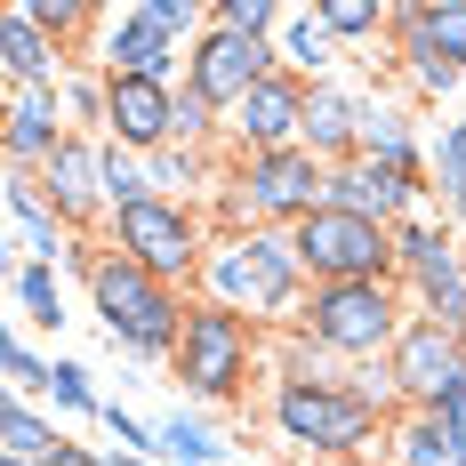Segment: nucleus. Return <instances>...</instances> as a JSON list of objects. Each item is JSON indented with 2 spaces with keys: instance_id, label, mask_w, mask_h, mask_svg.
<instances>
[{
  "instance_id": "41",
  "label": "nucleus",
  "mask_w": 466,
  "mask_h": 466,
  "mask_svg": "<svg viewBox=\"0 0 466 466\" xmlns=\"http://www.w3.org/2000/svg\"><path fill=\"white\" fill-rule=\"evenodd\" d=\"M0 466H25V459H0Z\"/></svg>"
},
{
  "instance_id": "34",
  "label": "nucleus",
  "mask_w": 466,
  "mask_h": 466,
  "mask_svg": "<svg viewBox=\"0 0 466 466\" xmlns=\"http://www.w3.org/2000/svg\"><path fill=\"white\" fill-rule=\"evenodd\" d=\"M16 8H25L33 25H41L48 41H73V33H89V25H105V16H96V8H81V0H16Z\"/></svg>"
},
{
  "instance_id": "9",
  "label": "nucleus",
  "mask_w": 466,
  "mask_h": 466,
  "mask_svg": "<svg viewBox=\"0 0 466 466\" xmlns=\"http://www.w3.org/2000/svg\"><path fill=\"white\" fill-rule=\"evenodd\" d=\"M274 73H281L274 41H249V33H226V25H209V33L186 48V89L209 96L218 113H233L241 96L258 89V81H274Z\"/></svg>"
},
{
  "instance_id": "7",
  "label": "nucleus",
  "mask_w": 466,
  "mask_h": 466,
  "mask_svg": "<svg viewBox=\"0 0 466 466\" xmlns=\"http://www.w3.org/2000/svg\"><path fill=\"white\" fill-rule=\"evenodd\" d=\"M209 241L218 233L201 226V209L193 201H137V209H121L113 218V241L105 249H121V258H137L153 281H169V289H186V281H201V266H209Z\"/></svg>"
},
{
  "instance_id": "37",
  "label": "nucleus",
  "mask_w": 466,
  "mask_h": 466,
  "mask_svg": "<svg viewBox=\"0 0 466 466\" xmlns=\"http://www.w3.org/2000/svg\"><path fill=\"white\" fill-rule=\"evenodd\" d=\"M105 434H113V442H121V451H129V459H161V426H145L137 410H121V402H105Z\"/></svg>"
},
{
  "instance_id": "27",
  "label": "nucleus",
  "mask_w": 466,
  "mask_h": 466,
  "mask_svg": "<svg viewBox=\"0 0 466 466\" xmlns=\"http://www.w3.org/2000/svg\"><path fill=\"white\" fill-rule=\"evenodd\" d=\"M410 314L434 322V329H451V338H466V258L451 266V274H434V281L410 289Z\"/></svg>"
},
{
  "instance_id": "26",
  "label": "nucleus",
  "mask_w": 466,
  "mask_h": 466,
  "mask_svg": "<svg viewBox=\"0 0 466 466\" xmlns=\"http://www.w3.org/2000/svg\"><path fill=\"white\" fill-rule=\"evenodd\" d=\"M56 442H65V426H48L33 402H8V410H0V459L41 466V459H56Z\"/></svg>"
},
{
  "instance_id": "28",
  "label": "nucleus",
  "mask_w": 466,
  "mask_h": 466,
  "mask_svg": "<svg viewBox=\"0 0 466 466\" xmlns=\"http://www.w3.org/2000/svg\"><path fill=\"white\" fill-rule=\"evenodd\" d=\"M145 169H153V193H161V201H193V193L209 186V153H186V145L153 153Z\"/></svg>"
},
{
  "instance_id": "12",
  "label": "nucleus",
  "mask_w": 466,
  "mask_h": 466,
  "mask_svg": "<svg viewBox=\"0 0 466 466\" xmlns=\"http://www.w3.org/2000/svg\"><path fill=\"white\" fill-rule=\"evenodd\" d=\"M386 370H394V386H402V402L410 410H434L442 402V386L451 378H466V338H451V329H434L410 314V329L394 338V354H386Z\"/></svg>"
},
{
  "instance_id": "18",
  "label": "nucleus",
  "mask_w": 466,
  "mask_h": 466,
  "mask_svg": "<svg viewBox=\"0 0 466 466\" xmlns=\"http://www.w3.org/2000/svg\"><path fill=\"white\" fill-rule=\"evenodd\" d=\"M65 56H73V48L48 41L25 8H8V16H0V81H8V89H65V81H73V65H65Z\"/></svg>"
},
{
  "instance_id": "15",
  "label": "nucleus",
  "mask_w": 466,
  "mask_h": 466,
  "mask_svg": "<svg viewBox=\"0 0 466 466\" xmlns=\"http://www.w3.org/2000/svg\"><path fill=\"white\" fill-rule=\"evenodd\" d=\"M96 56H105V73H121V81H169V73L186 65V41L161 33L145 8H121V16L96 25Z\"/></svg>"
},
{
  "instance_id": "2",
  "label": "nucleus",
  "mask_w": 466,
  "mask_h": 466,
  "mask_svg": "<svg viewBox=\"0 0 466 466\" xmlns=\"http://www.w3.org/2000/svg\"><path fill=\"white\" fill-rule=\"evenodd\" d=\"M89 314L105 322V346H113V354H129V362H177V338H186L193 298L169 289V281H153L137 258H121V249H96Z\"/></svg>"
},
{
  "instance_id": "5",
  "label": "nucleus",
  "mask_w": 466,
  "mask_h": 466,
  "mask_svg": "<svg viewBox=\"0 0 466 466\" xmlns=\"http://www.w3.org/2000/svg\"><path fill=\"white\" fill-rule=\"evenodd\" d=\"M298 329L322 346L329 362H354V370H370L394 354V338L410 329V306H402V289L394 281H329L306 298V314Z\"/></svg>"
},
{
  "instance_id": "14",
  "label": "nucleus",
  "mask_w": 466,
  "mask_h": 466,
  "mask_svg": "<svg viewBox=\"0 0 466 466\" xmlns=\"http://www.w3.org/2000/svg\"><path fill=\"white\" fill-rule=\"evenodd\" d=\"M426 193H434V177L386 169V161H346V169H329V209H354V218H378V226L419 218Z\"/></svg>"
},
{
  "instance_id": "6",
  "label": "nucleus",
  "mask_w": 466,
  "mask_h": 466,
  "mask_svg": "<svg viewBox=\"0 0 466 466\" xmlns=\"http://www.w3.org/2000/svg\"><path fill=\"white\" fill-rule=\"evenodd\" d=\"M258 354H266V329L258 322H241V314H226V306H209V298H193L169 378L186 386V402H241Z\"/></svg>"
},
{
  "instance_id": "10",
  "label": "nucleus",
  "mask_w": 466,
  "mask_h": 466,
  "mask_svg": "<svg viewBox=\"0 0 466 466\" xmlns=\"http://www.w3.org/2000/svg\"><path fill=\"white\" fill-rule=\"evenodd\" d=\"M105 145H121V153H169L177 145V81H121V73H105Z\"/></svg>"
},
{
  "instance_id": "17",
  "label": "nucleus",
  "mask_w": 466,
  "mask_h": 466,
  "mask_svg": "<svg viewBox=\"0 0 466 466\" xmlns=\"http://www.w3.org/2000/svg\"><path fill=\"white\" fill-rule=\"evenodd\" d=\"M362 105L370 89H354V81H322V89L306 96V153L322 161V169H346V161H362Z\"/></svg>"
},
{
  "instance_id": "36",
  "label": "nucleus",
  "mask_w": 466,
  "mask_h": 466,
  "mask_svg": "<svg viewBox=\"0 0 466 466\" xmlns=\"http://www.w3.org/2000/svg\"><path fill=\"white\" fill-rule=\"evenodd\" d=\"M226 129V113L209 105V96H193V89H177V145L186 153H209V137Z\"/></svg>"
},
{
  "instance_id": "35",
  "label": "nucleus",
  "mask_w": 466,
  "mask_h": 466,
  "mask_svg": "<svg viewBox=\"0 0 466 466\" xmlns=\"http://www.w3.org/2000/svg\"><path fill=\"white\" fill-rule=\"evenodd\" d=\"M48 402L65 410V419H105V402H96V386L81 362H56V378H48Z\"/></svg>"
},
{
  "instance_id": "3",
  "label": "nucleus",
  "mask_w": 466,
  "mask_h": 466,
  "mask_svg": "<svg viewBox=\"0 0 466 466\" xmlns=\"http://www.w3.org/2000/svg\"><path fill=\"white\" fill-rule=\"evenodd\" d=\"M266 426H274L281 451H298L314 466H354L386 434V419L362 402L354 378H281L274 402H266Z\"/></svg>"
},
{
  "instance_id": "1",
  "label": "nucleus",
  "mask_w": 466,
  "mask_h": 466,
  "mask_svg": "<svg viewBox=\"0 0 466 466\" xmlns=\"http://www.w3.org/2000/svg\"><path fill=\"white\" fill-rule=\"evenodd\" d=\"M201 298L209 306H226L241 322H289L306 314V298H314V281L298 266V241L289 233H218L209 241V266H201Z\"/></svg>"
},
{
  "instance_id": "39",
  "label": "nucleus",
  "mask_w": 466,
  "mask_h": 466,
  "mask_svg": "<svg viewBox=\"0 0 466 466\" xmlns=\"http://www.w3.org/2000/svg\"><path fill=\"white\" fill-rule=\"evenodd\" d=\"M41 466H105V451H89V442H73V434H65V442H56V459H41Z\"/></svg>"
},
{
  "instance_id": "22",
  "label": "nucleus",
  "mask_w": 466,
  "mask_h": 466,
  "mask_svg": "<svg viewBox=\"0 0 466 466\" xmlns=\"http://www.w3.org/2000/svg\"><path fill=\"white\" fill-rule=\"evenodd\" d=\"M459 258H466L459 226H442V218H426V209L394 226V281H410V289H419V281H434V274H451Z\"/></svg>"
},
{
  "instance_id": "32",
  "label": "nucleus",
  "mask_w": 466,
  "mask_h": 466,
  "mask_svg": "<svg viewBox=\"0 0 466 466\" xmlns=\"http://www.w3.org/2000/svg\"><path fill=\"white\" fill-rule=\"evenodd\" d=\"M137 201H153V169H145L137 153L105 145V209L121 218V209H137Z\"/></svg>"
},
{
  "instance_id": "13",
  "label": "nucleus",
  "mask_w": 466,
  "mask_h": 466,
  "mask_svg": "<svg viewBox=\"0 0 466 466\" xmlns=\"http://www.w3.org/2000/svg\"><path fill=\"white\" fill-rule=\"evenodd\" d=\"M306 81L298 73H274V81H258V89L241 96L226 113V129H233V145L241 153H289V145L306 137Z\"/></svg>"
},
{
  "instance_id": "11",
  "label": "nucleus",
  "mask_w": 466,
  "mask_h": 466,
  "mask_svg": "<svg viewBox=\"0 0 466 466\" xmlns=\"http://www.w3.org/2000/svg\"><path fill=\"white\" fill-rule=\"evenodd\" d=\"M65 137H73L65 89H8V105H0V153H8L16 177H41L65 153Z\"/></svg>"
},
{
  "instance_id": "30",
  "label": "nucleus",
  "mask_w": 466,
  "mask_h": 466,
  "mask_svg": "<svg viewBox=\"0 0 466 466\" xmlns=\"http://www.w3.org/2000/svg\"><path fill=\"white\" fill-rule=\"evenodd\" d=\"M0 370H8V402H33V394H48L56 362H41V354H33V338H25V329H8V346H0Z\"/></svg>"
},
{
  "instance_id": "23",
  "label": "nucleus",
  "mask_w": 466,
  "mask_h": 466,
  "mask_svg": "<svg viewBox=\"0 0 466 466\" xmlns=\"http://www.w3.org/2000/svg\"><path fill=\"white\" fill-rule=\"evenodd\" d=\"M8 306L25 329H65V266H41V258H16L8 266Z\"/></svg>"
},
{
  "instance_id": "8",
  "label": "nucleus",
  "mask_w": 466,
  "mask_h": 466,
  "mask_svg": "<svg viewBox=\"0 0 466 466\" xmlns=\"http://www.w3.org/2000/svg\"><path fill=\"white\" fill-rule=\"evenodd\" d=\"M289 241H298V266H306L314 289H329V281H394V226H378V218L314 209Z\"/></svg>"
},
{
  "instance_id": "16",
  "label": "nucleus",
  "mask_w": 466,
  "mask_h": 466,
  "mask_svg": "<svg viewBox=\"0 0 466 466\" xmlns=\"http://www.w3.org/2000/svg\"><path fill=\"white\" fill-rule=\"evenodd\" d=\"M41 193L56 201V218L81 233L96 218H113L105 209V137H65V153L41 169Z\"/></svg>"
},
{
  "instance_id": "33",
  "label": "nucleus",
  "mask_w": 466,
  "mask_h": 466,
  "mask_svg": "<svg viewBox=\"0 0 466 466\" xmlns=\"http://www.w3.org/2000/svg\"><path fill=\"white\" fill-rule=\"evenodd\" d=\"M419 33L466 73V0H419Z\"/></svg>"
},
{
  "instance_id": "24",
  "label": "nucleus",
  "mask_w": 466,
  "mask_h": 466,
  "mask_svg": "<svg viewBox=\"0 0 466 466\" xmlns=\"http://www.w3.org/2000/svg\"><path fill=\"white\" fill-rule=\"evenodd\" d=\"M233 451H241V442H226V434H218L209 419H193L186 402L161 419V459H177V466H226Z\"/></svg>"
},
{
  "instance_id": "4",
  "label": "nucleus",
  "mask_w": 466,
  "mask_h": 466,
  "mask_svg": "<svg viewBox=\"0 0 466 466\" xmlns=\"http://www.w3.org/2000/svg\"><path fill=\"white\" fill-rule=\"evenodd\" d=\"M226 233H298L314 209H329V169L289 145V153H233L226 169Z\"/></svg>"
},
{
  "instance_id": "31",
  "label": "nucleus",
  "mask_w": 466,
  "mask_h": 466,
  "mask_svg": "<svg viewBox=\"0 0 466 466\" xmlns=\"http://www.w3.org/2000/svg\"><path fill=\"white\" fill-rule=\"evenodd\" d=\"M322 25L338 33V48H354V41H386L394 8H378V0H322Z\"/></svg>"
},
{
  "instance_id": "25",
  "label": "nucleus",
  "mask_w": 466,
  "mask_h": 466,
  "mask_svg": "<svg viewBox=\"0 0 466 466\" xmlns=\"http://www.w3.org/2000/svg\"><path fill=\"white\" fill-rule=\"evenodd\" d=\"M434 201H442V226H466V113L442 121V137H434Z\"/></svg>"
},
{
  "instance_id": "20",
  "label": "nucleus",
  "mask_w": 466,
  "mask_h": 466,
  "mask_svg": "<svg viewBox=\"0 0 466 466\" xmlns=\"http://www.w3.org/2000/svg\"><path fill=\"white\" fill-rule=\"evenodd\" d=\"M274 56H281V73H298L306 89H322L338 73V33L322 25V0H289V16L274 33Z\"/></svg>"
},
{
  "instance_id": "19",
  "label": "nucleus",
  "mask_w": 466,
  "mask_h": 466,
  "mask_svg": "<svg viewBox=\"0 0 466 466\" xmlns=\"http://www.w3.org/2000/svg\"><path fill=\"white\" fill-rule=\"evenodd\" d=\"M8 233H16V249L41 258V266H65V258L81 249V233L56 218V201L41 193V177H16V169H8Z\"/></svg>"
},
{
  "instance_id": "40",
  "label": "nucleus",
  "mask_w": 466,
  "mask_h": 466,
  "mask_svg": "<svg viewBox=\"0 0 466 466\" xmlns=\"http://www.w3.org/2000/svg\"><path fill=\"white\" fill-rule=\"evenodd\" d=\"M105 466H153V459H129V451H105Z\"/></svg>"
},
{
  "instance_id": "38",
  "label": "nucleus",
  "mask_w": 466,
  "mask_h": 466,
  "mask_svg": "<svg viewBox=\"0 0 466 466\" xmlns=\"http://www.w3.org/2000/svg\"><path fill=\"white\" fill-rule=\"evenodd\" d=\"M105 73H73V81H65V113H73V137H81V129H105Z\"/></svg>"
},
{
  "instance_id": "29",
  "label": "nucleus",
  "mask_w": 466,
  "mask_h": 466,
  "mask_svg": "<svg viewBox=\"0 0 466 466\" xmlns=\"http://www.w3.org/2000/svg\"><path fill=\"white\" fill-rule=\"evenodd\" d=\"M386 451H394V466H451V451H442V426L426 419V410H410V419H394V434H386Z\"/></svg>"
},
{
  "instance_id": "21",
  "label": "nucleus",
  "mask_w": 466,
  "mask_h": 466,
  "mask_svg": "<svg viewBox=\"0 0 466 466\" xmlns=\"http://www.w3.org/2000/svg\"><path fill=\"white\" fill-rule=\"evenodd\" d=\"M362 161H386V169H410V177H434V161L419 153V121L402 96H378L362 105Z\"/></svg>"
}]
</instances>
